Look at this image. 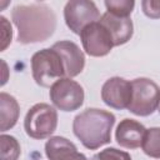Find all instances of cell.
I'll return each mask as SVG.
<instances>
[{"instance_id":"obj_1","label":"cell","mask_w":160,"mask_h":160,"mask_svg":"<svg viewBox=\"0 0 160 160\" xmlns=\"http://www.w3.org/2000/svg\"><path fill=\"white\" fill-rule=\"evenodd\" d=\"M11 19L18 29V41L21 44L45 41L56 29V15L44 2L16 5L11 10Z\"/></svg>"},{"instance_id":"obj_2","label":"cell","mask_w":160,"mask_h":160,"mask_svg":"<svg viewBox=\"0 0 160 160\" xmlns=\"http://www.w3.org/2000/svg\"><path fill=\"white\" fill-rule=\"evenodd\" d=\"M115 115L110 111L89 108L74 118L72 131L89 150H96L111 141Z\"/></svg>"},{"instance_id":"obj_3","label":"cell","mask_w":160,"mask_h":160,"mask_svg":"<svg viewBox=\"0 0 160 160\" xmlns=\"http://www.w3.org/2000/svg\"><path fill=\"white\" fill-rule=\"evenodd\" d=\"M31 72L35 82L42 88H50L56 80L66 78L62 60L52 48L41 49L32 55Z\"/></svg>"},{"instance_id":"obj_4","label":"cell","mask_w":160,"mask_h":160,"mask_svg":"<svg viewBox=\"0 0 160 160\" xmlns=\"http://www.w3.org/2000/svg\"><path fill=\"white\" fill-rule=\"evenodd\" d=\"M58 126V112L49 104L39 102L29 109L24 119V129L28 136L42 140L49 138Z\"/></svg>"},{"instance_id":"obj_5","label":"cell","mask_w":160,"mask_h":160,"mask_svg":"<svg viewBox=\"0 0 160 160\" xmlns=\"http://www.w3.org/2000/svg\"><path fill=\"white\" fill-rule=\"evenodd\" d=\"M132 94L128 110L138 116L151 115L160 102V89L152 80L139 78L131 81Z\"/></svg>"},{"instance_id":"obj_6","label":"cell","mask_w":160,"mask_h":160,"mask_svg":"<svg viewBox=\"0 0 160 160\" xmlns=\"http://www.w3.org/2000/svg\"><path fill=\"white\" fill-rule=\"evenodd\" d=\"M51 102L61 111H75L84 102L82 86L71 78H61L56 80L49 91Z\"/></svg>"},{"instance_id":"obj_7","label":"cell","mask_w":160,"mask_h":160,"mask_svg":"<svg viewBox=\"0 0 160 160\" xmlns=\"http://www.w3.org/2000/svg\"><path fill=\"white\" fill-rule=\"evenodd\" d=\"M80 39L85 52L95 58L108 55L115 46L110 31L100 20L85 26L80 32Z\"/></svg>"},{"instance_id":"obj_8","label":"cell","mask_w":160,"mask_h":160,"mask_svg":"<svg viewBox=\"0 0 160 160\" xmlns=\"http://www.w3.org/2000/svg\"><path fill=\"white\" fill-rule=\"evenodd\" d=\"M100 12L94 1L89 0H70L64 8V19L66 26L80 35L81 30L91 22L100 20Z\"/></svg>"},{"instance_id":"obj_9","label":"cell","mask_w":160,"mask_h":160,"mask_svg":"<svg viewBox=\"0 0 160 160\" xmlns=\"http://www.w3.org/2000/svg\"><path fill=\"white\" fill-rule=\"evenodd\" d=\"M131 81H128L122 78L114 76L108 79L101 88V99L102 101L116 110L128 109L131 101Z\"/></svg>"},{"instance_id":"obj_10","label":"cell","mask_w":160,"mask_h":160,"mask_svg":"<svg viewBox=\"0 0 160 160\" xmlns=\"http://www.w3.org/2000/svg\"><path fill=\"white\" fill-rule=\"evenodd\" d=\"M51 48L60 55L66 78L78 76L84 70L85 55L75 42L70 40H62L55 42Z\"/></svg>"},{"instance_id":"obj_11","label":"cell","mask_w":160,"mask_h":160,"mask_svg":"<svg viewBox=\"0 0 160 160\" xmlns=\"http://www.w3.org/2000/svg\"><path fill=\"white\" fill-rule=\"evenodd\" d=\"M145 131L146 129L141 122L134 119H124L115 130V139L125 149H136L141 146Z\"/></svg>"},{"instance_id":"obj_12","label":"cell","mask_w":160,"mask_h":160,"mask_svg":"<svg viewBox=\"0 0 160 160\" xmlns=\"http://www.w3.org/2000/svg\"><path fill=\"white\" fill-rule=\"evenodd\" d=\"M100 21L110 31L115 46L126 44L131 39L132 32H134V26H132V21L130 16L128 18L118 16V15H114L106 11L105 14L101 15Z\"/></svg>"},{"instance_id":"obj_13","label":"cell","mask_w":160,"mask_h":160,"mask_svg":"<svg viewBox=\"0 0 160 160\" xmlns=\"http://www.w3.org/2000/svg\"><path fill=\"white\" fill-rule=\"evenodd\" d=\"M45 154L49 160H89L70 140L62 136L50 138L45 144Z\"/></svg>"},{"instance_id":"obj_14","label":"cell","mask_w":160,"mask_h":160,"mask_svg":"<svg viewBox=\"0 0 160 160\" xmlns=\"http://www.w3.org/2000/svg\"><path fill=\"white\" fill-rule=\"evenodd\" d=\"M20 115V106L16 99L1 91L0 92V130L6 131L15 126Z\"/></svg>"},{"instance_id":"obj_15","label":"cell","mask_w":160,"mask_h":160,"mask_svg":"<svg viewBox=\"0 0 160 160\" xmlns=\"http://www.w3.org/2000/svg\"><path fill=\"white\" fill-rule=\"evenodd\" d=\"M141 149L148 156L160 159V128L146 129Z\"/></svg>"},{"instance_id":"obj_16","label":"cell","mask_w":160,"mask_h":160,"mask_svg":"<svg viewBox=\"0 0 160 160\" xmlns=\"http://www.w3.org/2000/svg\"><path fill=\"white\" fill-rule=\"evenodd\" d=\"M0 145H1V158L0 160H18L20 156V144L19 141L11 136L2 134L0 136Z\"/></svg>"},{"instance_id":"obj_17","label":"cell","mask_w":160,"mask_h":160,"mask_svg":"<svg viewBox=\"0 0 160 160\" xmlns=\"http://www.w3.org/2000/svg\"><path fill=\"white\" fill-rule=\"evenodd\" d=\"M106 11L118 16H130L134 10L135 2L132 0H106L105 2Z\"/></svg>"},{"instance_id":"obj_18","label":"cell","mask_w":160,"mask_h":160,"mask_svg":"<svg viewBox=\"0 0 160 160\" xmlns=\"http://www.w3.org/2000/svg\"><path fill=\"white\" fill-rule=\"evenodd\" d=\"M92 160H131L130 154L116 148H106L98 152Z\"/></svg>"},{"instance_id":"obj_19","label":"cell","mask_w":160,"mask_h":160,"mask_svg":"<svg viewBox=\"0 0 160 160\" xmlns=\"http://www.w3.org/2000/svg\"><path fill=\"white\" fill-rule=\"evenodd\" d=\"M141 8L144 14L150 19H160V1L158 0H142Z\"/></svg>"},{"instance_id":"obj_20","label":"cell","mask_w":160,"mask_h":160,"mask_svg":"<svg viewBox=\"0 0 160 160\" xmlns=\"http://www.w3.org/2000/svg\"><path fill=\"white\" fill-rule=\"evenodd\" d=\"M0 20H1V28H2V31H1V48H0V51H4L9 44L11 42V39H12V29H11V25L10 22L6 20L5 16H0Z\"/></svg>"},{"instance_id":"obj_21","label":"cell","mask_w":160,"mask_h":160,"mask_svg":"<svg viewBox=\"0 0 160 160\" xmlns=\"http://www.w3.org/2000/svg\"><path fill=\"white\" fill-rule=\"evenodd\" d=\"M159 111H160V102H159Z\"/></svg>"}]
</instances>
